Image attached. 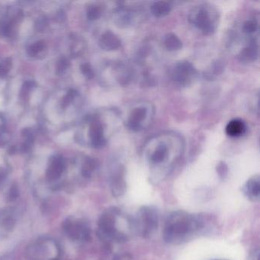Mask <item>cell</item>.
I'll use <instances>...</instances> for the list:
<instances>
[{"mask_svg": "<svg viewBox=\"0 0 260 260\" xmlns=\"http://www.w3.org/2000/svg\"><path fill=\"white\" fill-rule=\"evenodd\" d=\"M243 34L247 37H249L250 40L251 39L258 38L259 32V21L255 18H251L249 19L246 20L242 24Z\"/></svg>", "mask_w": 260, "mask_h": 260, "instance_id": "17", "label": "cell"}, {"mask_svg": "<svg viewBox=\"0 0 260 260\" xmlns=\"http://www.w3.org/2000/svg\"><path fill=\"white\" fill-rule=\"evenodd\" d=\"M238 60L243 63H251L256 61L259 57L258 39L251 40L245 47L240 50Z\"/></svg>", "mask_w": 260, "mask_h": 260, "instance_id": "12", "label": "cell"}, {"mask_svg": "<svg viewBox=\"0 0 260 260\" xmlns=\"http://www.w3.org/2000/svg\"><path fill=\"white\" fill-rule=\"evenodd\" d=\"M197 76L196 68L187 60L177 62L172 69V79L175 84L181 87L190 86Z\"/></svg>", "mask_w": 260, "mask_h": 260, "instance_id": "7", "label": "cell"}, {"mask_svg": "<svg viewBox=\"0 0 260 260\" xmlns=\"http://www.w3.org/2000/svg\"><path fill=\"white\" fill-rule=\"evenodd\" d=\"M111 188L114 196L117 197L125 194L126 191L125 167L118 161L112 169L111 175Z\"/></svg>", "mask_w": 260, "mask_h": 260, "instance_id": "9", "label": "cell"}, {"mask_svg": "<svg viewBox=\"0 0 260 260\" xmlns=\"http://www.w3.org/2000/svg\"><path fill=\"white\" fill-rule=\"evenodd\" d=\"M184 148V140L175 132L162 133L148 140L142 154L152 178L158 180L166 177L183 155Z\"/></svg>", "mask_w": 260, "mask_h": 260, "instance_id": "1", "label": "cell"}, {"mask_svg": "<svg viewBox=\"0 0 260 260\" xmlns=\"http://www.w3.org/2000/svg\"><path fill=\"white\" fill-rule=\"evenodd\" d=\"M76 92L73 89H71V90L69 91L68 93L66 94V95H65L63 99H62L61 105L63 108H65V107L67 106L70 102L73 101V98H74L75 95H76Z\"/></svg>", "mask_w": 260, "mask_h": 260, "instance_id": "25", "label": "cell"}, {"mask_svg": "<svg viewBox=\"0 0 260 260\" xmlns=\"http://www.w3.org/2000/svg\"><path fill=\"white\" fill-rule=\"evenodd\" d=\"M133 220L136 235L144 239H148L158 229L160 215L158 210L154 206L145 205L133 216Z\"/></svg>", "mask_w": 260, "mask_h": 260, "instance_id": "6", "label": "cell"}, {"mask_svg": "<svg viewBox=\"0 0 260 260\" xmlns=\"http://www.w3.org/2000/svg\"><path fill=\"white\" fill-rule=\"evenodd\" d=\"M164 47L169 51H177L181 50L183 47V42L180 37L173 33H168L163 38Z\"/></svg>", "mask_w": 260, "mask_h": 260, "instance_id": "19", "label": "cell"}, {"mask_svg": "<svg viewBox=\"0 0 260 260\" xmlns=\"http://www.w3.org/2000/svg\"><path fill=\"white\" fill-rule=\"evenodd\" d=\"M225 132L231 138H240L247 132V125L242 119L235 118L228 123Z\"/></svg>", "mask_w": 260, "mask_h": 260, "instance_id": "16", "label": "cell"}, {"mask_svg": "<svg viewBox=\"0 0 260 260\" xmlns=\"http://www.w3.org/2000/svg\"><path fill=\"white\" fill-rule=\"evenodd\" d=\"M102 9L99 5H92L87 10V17L89 20H96L100 18Z\"/></svg>", "mask_w": 260, "mask_h": 260, "instance_id": "21", "label": "cell"}, {"mask_svg": "<svg viewBox=\"0 0 260 260\" xmlns=\"http://www.w3.org/2000/svg\"><path fill=\"white\" fill-rule=\"evenodd\" d=\"M68 66H69V61H68L67 59L63 57L57 63V71L63 72V70H66Z\"/></svg>", "mask_w": 260, "mask_h": 260, "instance_id": "27", "label": "cell"}, {"mask_svg": "<svg viewBox=\"0 0 260 260\" xmlns=\"http://www.w3.org/2000/svg\"><path fill=\"white\" fill-rule=\"evenodd\" d=\"M172 10L171 4L166 1L154 2L150 6V11L156 18H163L170 14Z\"/></svg>", "mask_w": 260, "mask_h": 260, "instance_id": "18", "label": "cell"}, {"mask_svg": "<svg viewBox=\"0 0 260 260\" xmlns=\"http://www.w3.org/2000/svg\"><path fill=\"white\" fill-rule=\"evenodd\" d=\"M97 167L98 163L96 160L92 158H86L82 168V175L86 178L91 177L92 173L96 170Z\"/></svg>", "mask_w": 260, "mask_h": 260, "instance_id": "20", "label": "cell"}, {"mask_svg": "<svg viewBox=\"0 0 260 260\" xmlns=\"http://www.w3.org/2000/svg\"><path fill=\"white\" fill-rule=\"evenodd\" d=\"M114 21L118 28H128L135 25L140 18L138 10L125 5H119L113 11Z\"/></svg>", "mask_w": 260, "mask_h": 260, "instance_id": "8", "label": "cell"}, {"mask_svg": "<svg viewBox=\"0 0 260 260\" xmlns=\"http://www.w3.org/2000/svg\"><path fill=\"white\" fill-rule=\"evenodd\" d=\"M65 225V230L73 239L87 241L90 237L89 228L82 222H68Z\"/></svg>", "mask_w": 260, "mask_h": 260, "instance_id": "13", "label": "cell"}, {"mask_svg": "<svg viewBox=\"0 0 260 260\" xmlns=\"http://www.w3.org/2000/svg\"><path fill=\"white\" fill-rule=\"evenodd\" d=\"M217 170H218V175L220 176L222 179H225V176L228 175V166L226 165V163H224V162H221L219 164H218V167H217Z\"/></svg>", "mask_w": 260, "mask_h": 260, "instance_id": "26", "label": "cell"}, {"mask_svg": "<svg viewBox=\"0 0 260 260\" xmlns=\"http://www.w3.org/2000/svg\"><path fill=\"white\" fill-rule=\"evenodd\" d=\"M210 218L206 215L175 211L167 216L163 238L167 244L180 245L203 235L209 230Z\"/></svg>", "mask_w": 260, "mask_h": 260, "instance_id": "2", "label": "cell"}, {"mask_svg": "<svg viewBox=\"0 0 260 260\" xmlns=\"http://www.w3.org/2000/svg\"><path fill=\"white\" fill-rule=\"evenodd\" d=\"M65 169V163L61 156H53L50 160L46 177L50 181L57 180L60 177Z\"/></svg>", "mask_w": 260, "mask_h": 260, "instance_id": "14", "label": "cell"}, {"mask_svg": "<svg viewBox=\"0 0 260 260\" xmlns=\"http://www.w3.org/2000/svg\"><path fill=\"white\" fill-rule=\"evenodd\" d=\"M220 13L215 5L201 3L189 11V21L205 35H212L220 24Z\"/></svg>", "mask_w": 260, "mask_h": 260, "instance_id": "4", "label": "cell"}, {"mask_svg": "<svg viewBox=\"0 0 260 260\" xmlns=\"http://www.w3.org/2000/svg\"><path fill=\"white\" fill-rule=\"evenodd\" d=\"M44 44L43 41H37V42L33 44L32 45L30 46L28 49V53L31 57H34L37 55V53H40L41 50L44 49Z\"/></svg>", "mask_w": 260, "mask_h": 260, "instance_id": "22", "label": "cell"}, {"mask_svg": "<svg viewBox=\"0 0 260 260\" xmlns=\"http://www.w3.org/2000/svg\"><path fill=\"white\" fill-rule=\"evenodd\" d=\"M99 231L101 238L111 244H125L136 235L133 216L118 208H111L102 214Z\"/></svg>", "mask_w": 260, "mask_h": 260, "instance_id": "3", "label": "cell"}, {"mask_svg": "<svg viewBox=\"0 0 260 260\" xmlns=\"http://www.w3.org/2000/svg\"></svg>", "mask_w": 260, "mask_h": 260, "instance_id": "30", "label": "cell"}, {"mask_svg": "<svg viewBox=\"0 0 260 260\" xmlns=\"http://www.w3.org/2000/svg\"><path fill=\"white\" fill-rule=\"evenodd\" d=\"M242 192L246 198L251 202H259L260 198V176L255 175L250 178L243 186Z\"/></svg>", "mask_w": 260, "mask_h": 260, "instance_id": "11", "label": "cell"}, {"mask_svg": "<svg viewBox=\"0 0 260 260\" xmlns=\"http://www.w3.org/2000/svg\"><path fill=\"white\" fill-rule=\"evenodd\" d=\"M121 44L122 43L121 39L111 31H107L103 33L99 40V45L103 50L107 51L118 50L121 48Z\"/></svg>", "mask_w": 260, "mask_h": 260, "instance_id": "15", "label": "cell"}, {"mask_svg": "<svg viewBox=\"0 0 260 260\" xmlns=\"http://www.w3.org/2000/svg\"><path fill=\"white\" fill-rule=\"evenodd\" d=\"M5 171L2 168H0V183L5 179Z\"/></svg>", "mask_w": 260, "mask_h": 260, "instance_id": "29", "label": "cell"}, {"mask_svg": "<svg viewBox=\"0 0 260 260\" xmlns=\"http://www.w3.org/2000/svg\"><path fill=\"white\" fill-rule=\"evenodd\" d=\"M18 190L17 189V187L15 186H13L11 187V190L9 192V199L10 200L13 201L16 199V198L18 197Z\"/></svg>", "mask_w": 260, "mask_h": 260, "instance_id": "28", "label": "cell"}, {"mask_svg": "<svg viewBox=\"0 0 260 260\" xmlns=\"http://www.w3.org/2000/svg\"><path fill=\"white\" fill-rule=\"evenodd\" d=\"M11 61L9 58L5 59L0 63V77L6 76L7 73L11 69Z\"/></svg>", "mask_w": 260, "mask_h": 260, "instance_id": "23", "label": "cell"}, {"mask_svg": "<svg viewBox=\"0 0 260 260\" xmlns=\"http://www.w3.org/2000/svg\"><path fill=\"white\" fill-rule=\"evenodd\" d=\"M91 145L95 148H102L107 143L105 134V125L98 117L91 118L89 131Z\"/></svg>", "mask_w": 260, "mask_h": 260, "instance_id": "10", "label": "cell"}, {"mask_svg": "<svg viewBox=\"0 0 260 260\" xmlns=\"http://www.w3.org/2000/svg\"><path fill=\"white\" fill-rule=\"evenodd\" d=\"M155 108L151 102L141 101L132 105L125 118V125L133 132H141L152 123Z\"/></svg>", "mask_w": 260, "mask_h": 260, "instance_id": "5", "label": "cell"}, {"mask_svg": "<svg viewBox=\"0 0 260 260\" xmlns=\"http://www.w3.org/2000/svg\"><path fill=\"white\" fill-rule=\"evenodd\" d=\"M81 71L83 73V74L86 76L87 79H92L94 76V72L92 70V66L89 64V63H83L81 66Z\"/></svg>", "mask_w": 260, "mask_h": 260, "instance_id": "24", "label": "cell"}]
</instances>
